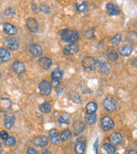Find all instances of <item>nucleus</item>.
Wrapping results in <instances>:
<instances>
[{
  "label": "nucleus",
  "mask_w": 137,
  "mask_h": 154,
  "mask_svg": "<svg viewBox=\"0 0 137 154\" xmlns=\"http://www.w3.org/2000/svg\"><path fill=\"white\" fill-rule=\"evenodd\" d=\"M61 40L63 42L70 44H76L79 40V33L77 30L63 29L60 32Z\"/></svg>",
  "instance_id": "nucleus-1"
},
{
  "label": "nucleus",
  "mask_w": 137,
  "mask_h": 154,
  "mask_svg": "<svg viewBox=\"0 0 137 154\" xmlns=\"http://www.w3.org/2000/svg\"><path fill=\"white\" fill-rule=\"evenodd\" d=\"M95 60L98 65V69H99V74L103 76H108L111 71V65L107 60V58H106L104 56H99Z\"/></svg>",
  "instance_id": "nucleus-2"
},
{
  "label": "nucleus",
  "mask_w": 137,
  "mask_h": 154,
  "mask_svg": "<svg viewBox=\"0 0 137 154\" xmlns=\"http://www.w3.org/2000/svg\"><path fill=\"white\" fill-rule=\"evenodd\" d=\"M118 101L111 97H107L103 101V107L106 110L109 112H113L117 110L118 108Z\"/></svg>",
  "instance_id": "nucleus-3"
},
{
  "label": "nucleus",
  "mask_w": 137,
  "mask_h": 154,
  "mask_svg": "<svg viewBox=\"0 0 137 154\" xmlns=\"http://www.w3.org/2000/svg\"><path fill=\"white\" fill-rule=\"evenodd\" d=\"M81 65L86 70H93L95 69L97 63L96 60L92 57H85L81 61Z\"/></svg>",
  "instance_id": "nucleus-4"
},
{
  "label": "nucleus",
  "mask_w": 137,
  "mask_h": 154,
  "mask_svg": "<svg viewBox=\"0 0 137 154\" xmlns=\"http://www.w3.org/2000/svg\"><path fill=\"white\" fill-rule=\"evenodd\" d=\"M3 45H4V46H5L7 49L10 50V51H17V50H18V47H19V43H18V41H17L15 39H14V38H10V37H7V38L4 39V40H3Z\"/></svg>",
  "instance_id": "nucleus-5"
},
{
  "label": "nucleus",
  "mask_w": 137,
  "mask_h": 154,
  "mask_svg": "<svg viewBox=\"0 0 137 154\" xmlns=\"http://www.w3.org/2000/svg\"><path fill=\"white\" fill-rule=\"evenodd\" d=\"M39 90L42 95H49L51 91V83L48 80H42L39 84Z\"/></svg>",
  "instance_id": "nucleus-6"
},
{
  "label": "nucleus",
  "mask_w": 137,
  "mask_h": 154,
  "mask_svg": "<svg viewBox=\"0 0 137 154\" xmlns=\"http://www.w3.org/2000/svg\"><path fill=\"white\" fill-rule=\"evenodd\" d=\"M100 124H101L102 129H104L105 131H109L112 129L115 125L114 121L110 117H104L100 121Z\"/></svg>",
  "instance_id": "nucleus-7"
},
{
  "label": "nucleus",
  "mask_w": 137,
  "mask_h": 154,
  "mask_svg": "<svg viewBox=\"0 0 137 154\" xmlns=\"http://www.w3.org/2000/svg\"><path fill=\"white\" fill-rule=\"evenodd\" d=\"M63 76V72L60 69H55L52 73H51V80L54 87H56L58 85H59V81Z\"/></svg>",
  "instance_id": "nucleus-8"
},
{
  "label": "nucleus",
  "mask_w": 137,
  "mask_h": 154,
  "mask_svg": "<svg viewBox=\"0 0 137 154\" xmlns=\"http://www.w3.org/2000/svg\"><path fill=\"white\" fill-rule=\"evenodd\" d=\"M15 117L12 113H7L4 115L3 117V123H4V127L8 129L12 128V127L15 125Z\"/></svg>",
  "instance_id": "nucleus-9"
},
{
  "label": "nucleus",
  "mask_w": 137,
  "mask_h": 154,
  "mask_svg": "<svg viewBox=\"0 0 137 154\" xmlns=\"http://www.w3.org/2000/svg\"><path fill=\"white\" fill-rule=\"evenodd\" d=\"M86 149V140L84 137H81L77 139L75 146V152L76 154H83Z\"/></svg>",
  "instance_id": "nucleus-10"
},
{
  "label": "nucleus",
  "mask_w": 137,
  "mask_h": 154,
  "mask_svg": "<svg viewBox=\"0 0 137 154\" xmlns=\"http://www.w3.org/2000/svg\"><path fill=\"white\" fill-rule=\"evenodd\" d=\"M26 26H27L28 29L30 31V32H32V33H36L38 31V29H39V23L33 17L28 18L26 20Z\"/></svg>",
  "instance_id": "nucleus-11"
},
{
  "label": "nucleus",
  "mask_w": 137,
  "mask_h": 154,
  "mask_svg": "<svg viewBox=\"0 0 137 154\" xmlns=\"http://www.w3.org/2000/svg\"><path fill=\"white\" fill-rule=\"evenodd\" d=\"M28 49L31 54L34 57H40L42 55L43 52V48L38 44H31L29 46Z\"/></svg>",
  "instance_id": "nucleus-12"
},
{
  "label": "nucleus",
  "mask_w": 137,
  "mask_h": 154,
  "mask_svg": "<svg viewBox=\"0 0 137 154\" xmlns=\"http://www.w3.org/2000/svg\"><path fill=\"white\" fill-rule=\"evenodd\" d=\"M12 105L11 100L7 98H0V111L7 112Z\"/></svg>",
  "instance_id": "nucleus-13"
},
{
  "label": "nucleus",
  "mask_w": 137,
  "mask_h": 154,
  "mask_svg": "<svg viewBox=\"0 0 137 154\" xmlns=\"http://www.w3.org/2000/svg\"><path fill=\"white\" fill-rule=\"evenodd\" d=\"M118 51L122 57H129L133 51V47L130 45H122L118 47Z\"/></svg>",
  "instance_id": "nucleus-14"
},
{
  "label": "nucleus",
  "mask_w": 137,
  "mask_h": 154,
  "mask_svg": "<svg viewBox=\"0 0 137 154\" xmlns=\"http://www.w3.org/2000/svg\"><path fill=\"white\" fill-rule=\"evenodd\" d=\"M33 144L39 147H44L48 144V137L46 135H39L33 139Z\"/></svg>",
  "instance_id": "nucleus-15"
},
{
  "label": "nucleus",
  "mask_w": 137,
  "mask_h": 154,
  "mask_svg": "<svg viewBox=\"0 0 137 154\" xmlns=\"http://www.w3.org/2000/svg\"><path fill=\"white\" fill-rule=\"evenodd\" d=\"M122 135L120 133H118V132H114L112 133L110 136H109V140H110V143L112 145V146H118L119 145L121 142H122Z\"/></svg>",
  "instance_id": "nucleus-16"
},
{
  "label": "nucleus",
  "mask_w": 137,
  "mask_h": 154,
  "mask_svg": "<svg viewBox=\"0 0 137 154\" xmlns=\"http://www.w3.org/2000/svg\"><path fill=\"white\" fill-rule=\"evenodd\" d=\"M79 51V46L76 45V44H70V45H67L63 48V54L64 55H73V54H76V52Z\"/></svg>",
  "instance_id": "nucleus-17"
},
{
  "label": "nucleus",
  "mask_w": 137,
  "mask_h": 154,
  "mask_svg": "<svg viewBox=\"0 0 137 154\" xmlns=\"http://www.w3.org/2000/svg\"><path fill=\"white\" fill-rule=\"evenodd\" d=\"M106 10L110 15H117L120 13V8L113 3H108L106 4Z\"/></svg>",
  "instance_id": "nucleus-18"
},
{
  "label": "nucleus",
  "mask_w": 137,
  "mask_h": 154,
  "mask_svg": "<svg viewBox=\"0 0 137 154\" xmlns=\"http://www.w3.org/2000/svg\"><path fill=\"white\" fill-rule=\"evenodd\" d=\"M85 128H86V125H85V123H83V122H81V121L76 122V123H74L73 127H72L73 133H74L76 135H78L81 134V133L84 131Z\"/></svg>",
  "instance_id": "nucleus-19"
},
{
  "label": "nucleus",
  "mask_w": 137,
  "mask_h": 154,
  "mask_svg": "<svg viewBox=\"0 0 137 154\" xmlns=\"http://www.w3.org/2000/svg\"><path fill=\"white\" fill-rule=\"evenodd\" d=\"M12 69H13V70L15 71V73H17V74H22L26 70L24 63L21 61L14 62L13 64H12Z\"/></svg>",
  "instance_id": "nucleus-20"
},
{
  "label": "nucleus",
  "mask_w": 137,
  "mask_h": 154,
  "mask_svg": "<svg viewBox=\"0 0 137 154\" xmlns=\"http://www.w3.org/2000/svg\"><path fill=\"white\" fill-rule=\"evenodd\" d=\"M3 28L4 33H7V34L10 35V36L15 35V34H16V33H17L16 28H15L14 25H12V24H10V23H9V22H5V23L3 24Z\"/></svg>",
  "instance_id": "nucleus-21"
},
{
  "label": "nucleus",
  "mask_w": 137,
  "mask_h": 154,
  "mask_svg": "<svg viewBox=\"0 0 137 154\" xmlns=\"http://www.w3.org/2000/svg\"><path fill=\"white\" fill-rule=\"evenodd\" d=\"M51 63H52V61L51 58H47V57H44V58H41L40 60H39V65L44 69H48L51 68Z\"/></svg>",
  "instance_id": "nucleus-22"
},
{
  "label": "nucleus",
  "mask_w": 137,
  "mask_h": 154,
  "mask_svg": "<svg viewBox=\"0 0 137 154\" xmlns=\"http://www.w3.org/2000/svg\"><path fill=\"white\" fill-rule=\"evenodd\" d=\"M106 57L108 58L109 60L113 62H116L118 60V53L117 52V51L113 50V49H108L106 50Z\"/></svg>",
  "instance_id": "nucleus-23"
},
{
  "label": "nucleus",
  "mask_w": 137,
  "mask_h": 154,
  "mask_svg": "<svg viewBox=\"0 0 137 154\" xmlns=\"http://www.w3.org/2000/svg\"><path fill=\"white\" fill-rule=\"evenodd\" d=\"M0 59L2 62H7L10 59V53L6 48H0Z\"/></svg>",
  "instance_id": "nucleus-24"
},
{
  "label": "nucleus",
  "mask_w": 137,
  "mask_h": 154,
  "mask_svg": "<svg viewBox=\"0 0 137 154\" xmlns=\"http://www.w3.org/2000/svg\"><path fill=\"white\" fill-rule=\"evenodd\" d=\"M85 122L88 125H92L97 122V116L95 113L93 114H88L85 117Z\"/></svg>",
  "instance_id": "nucleus-25"
},
{
  "label": "nucleus",
  "mask_w": 137,
  "mask_h": 154,
  "mask_svg": "<svg viewBox=\"0 0 137 154\" xmlns=\"http://www.w3.org/2000/svg\"><path fill=\"white\" fill-rule=\"evenodd\" d=\"M71 136V132L69 129H63L61 133L59 134V139L60 141H66Z\"/></svg>",
  "instance_id": "nucleus-26"
},
{
  "label": "nucleus",
  "mask_w": 137,
  "mask_h": 154,
  "mask_svg": "<svg viewBox=\"0 0 137 154\" xmlns=\"http://www.w3.org/2000/svg\"><path fill=\"white\" fill-rule=\"evenodd\" d=\"M97 109H98V105L94 102H89L86 105V110H87L88 114H93V113H95L96 110H97Z\"/></svg>",
  "instance_id": "nucleus-27"
},
{
  "label": "nucleus",
  "mask_w": 137,
  "mask_h": 154,
  "mask_svg": "<svg viewBox=\"0 0 137 154\" xmlns=\"http://www.w3.org/2000/svg\"><path fill=\"white\" fill-rule=\"evenodd\" d=\"M103 149L106 150L108 154H114L116 153V148L114 147V146H112L111 144H109V143L103 144Z\"/></svg>",
  "instance_id": "nucleus-28"
},
{
  "label": "nucleus",
  "mask_w": 137,
  "mask_h": 154,
  "mask_svg": "<svg viewBox=\"0 0 137 154\" xmlns=\"http://www.w3.org/2000/svg\"><path fill=\"white\" fill-rule=\"evenodd\" d=\"M40 110L41 111V112H43V113H47V112H49V111H51V105H50V103H48V102H44L43 104H41L40 105Z\"/></svg>",
  "instance_id": "nucleus-29"
},
{
  "label": "nucleus",
  "mask_w": 137,
  "mask_h": 154,
  "mask_svg": "<svg viewBox=\"0 0 137 154\" xmlns=\"http://www.w3.org/2000/svg\"><path fill=\"white\" fill-rule=\"evenodd\" d=\"M94 33H95V28H89V29L85 31L83 34H84L85 38H87V39H88V40H89V39H90V40H92V39L95 38Z\"/></svg>",
  "instance_id": "nucleus-30"
},
{
  "label": "nucleus",
  "mask_w": 137,
  "mask_h": 154,
  "mask_svg": "<svg viewBox=\"0 0 137 154\" xmlns=\"http://www.w3.org/2000/svg\"><path fill=\"white\" fill-rule=\"evenodd\" d=\"M121 39H122V36H121L120 33H117L116 35H114L113 38H111V46H117V45H118L119 42L121 41Z\"/></svg>",
  "instance_id": "nucleus-31"
},
{
  "label": "nucleus",
  "mask_w": 137,
  "mask_h": 154,
  "mask_svg": "<svg viewBox=\"0 0 137 154\" xmlns=\"http://www.w3.org/2000/svg\"><path fill=\"white\" fill-rule=\"evenodd\" d=\"M76 8H77V10H78L80 12H86V11L88 10V4H87L86 2H82V3H76Z\"/></svg>",
  "instance_id": "nucleus-32"
},
{
  "label": "nucleus",
  "mask_w": 137,
  "mask_h": 154,
  "mask_svg": "<svg viewBox=\"0 0 137 154\" xmlns=\"http://www.w3.org/2000/svg\"><path fill=\"white\" fill-rule=\"evenodd\" d=\"M58 122L62 124H68L70 122V115L69 114H62L58 118Z\"/></svg>",
  "instance_id": "nucleus-33"
},
{
  "label": "nucleus",
  "mask_w": 137,
  "mask_h": 154,
  "mask_svg": "<svg viewBox=\"0 0 137 154\" xmlns=\"http://www.w3.org/2000/svg\"><path fill=\"white\" fill-rule=\"evenodd\" d=\"M4 144L8 146H13L15 144V138L14 136H10L8 137L6 140H4Z\"/></svg>",
  "instance_id": "nucleus-34"
},
{
  "label": "nucleus",
  "mask_w": 137,
  "mask_h": 154,
  "mask_svg": "<svg viewBox=\"0 0 137 154\" xmlns=\"http://www.w3.org/2000/svg\"><path fill=\"white\" fill-rule=\"evenodd\" d=\"M39 9H40V10L41 12H43V13H45V14H50V13H51V9H50V7H48L45 3H41V4L40 5Z\"/></svg>",
  "instance_id": "nucleus-35"
},
{
  "label": "nucleus",
  "mask_w": 137,
  "mask_h": 154,
  "mask_svg": "<svg viewBox=\"0 0 137 154\" xmlns=\"http://www.w3.org/2000/svg\"><path fill=\"white\" fill-rule=\"evenodd\" d=\"M68 96H69L74 102H76V103H80V102H81V100H80V96H79L78 94L75 93V92H70Z\"/></svg>",
  "instance_id": "nucleus-36"
},
{
  "label": "nucleus",
  "mask_w": 137,
  "mask_h": 154,
  "mask_svg": "<svg viewBox=\"0 0 137 154\" xmlns=\"http://www.w3.org/2000/svg\"><path fill=\"white\" fill-rule=\"evenodd\" d=\"M50 141L51 142L52 145H58L60 142V139L58 135H55V136H50Z\"/></svg>",
  "instance_id": "nucleus-37"
},
{
  "label": "nucleus",
  "mask_w": 137,
  "mask_h": 154,
  "mask_svg": "<svg viewBox=\"0 0 137 154\" xmlns=\"http://www.w3.org/2000/svg\"><path fill=\"white\" fill-rule=\"evenodd\" d=\"M15 9H13V8H11V7L7 8V9L5 10V11H4V15H7V16L13 15H15Z\"/></svg>",
  "instance_id": "nucleus-38"
},
{
  "label": "nucleus",
  "mask_w": 137,
  "mask_h": 154,
  "mask_svg": "<svg viewBox=\"0 0 137 154\" xmlns=\"http://www.w3.org/2000/svg\"><path fill=\"white\" fill-rule=\"evenodd\" d=\"M8 137H9V136H8V133H7L6 131L2 130V131L0 132V138L2 139L3 140H6Z\"/></svg>",
  "instance_id": "nucleus-39"
},
{
  "label": "nucleus",
  "mask_w": 137,
  "mask_h": 154,
  "mask_svg": "<svg viewBox=\"0 0 137 154\" xmlns=\"http://www.w3.org/2000/svg\"><path fill=\"white\" fill-rule=\"evenodd\" d=\"M98 146H99V140L96 139V141L93 144V151L95 154H98Z\"/></svg>",
  "instance_id": "nucleus-40"
},
{
  "label": "nucleus",
  "mask_w": 137,
  "mask_h": 154,
  "mask_svg": "<svg viewBox=\"0 0 137 154\" xmlns=\"http://www.w3.org/2000/svg\"><path fill=\"white\" fill-rule=\"evenodd\" d=\"M27 154H38V152H37L34 148L29 147V148L28 149V151H27Z\"/></svg>",
  "instance_id": "nucleus-41"
},
{
  "label": "nucleus",
  "mask_w": 137,
  "mask_h": 154,
  "mask_svg": "<svg viewBox=\"0 0 137 154\" xmlns=\"http://www.w3.org/2000/svg\"><path fill=\"white\" fill-rule=\"evenodd\" d=\"M32 10H33V11L34 13H37V12H38V10H39L38 6H37L35 3H32Z\"/></svg>",
  "instance_id": "nucleus-42"
},
{
  "label": "nucleus",
  "mask_w": 137,
  "mask_h": 154,
  "mask_svg": "<svg viewBox=\"0 0 137 154\" xmlns=\"http://www.w3.org/2000/svg\"><path fill=\"white\" fill-rule=\"evenodd\" d=\"M41 154H51V152H50L49 150H47V149H43V150L41 151Z\"/></svg>",
  "instance_id": "nucleus-43"
},
{
  "label": "nucleus",
  "mask_w": 137,
  "mask_h": 154,
  "mask_svg": "<svg viewBox=\"0 0 137 154\" xmlns=\"http://www.w3.org/2000/svg\"><path fill=\"white\" fill-rule=\"evenodd\" d=\"M126 154H137V153L136 150H129V151H127Z\"/></svg>",
  "instance_id": "nucleus-44"
},
{
  "label": "nucleus",
  "mask_w": 137,
  "mask_h": 154,
  "mask_svg": "<svg viewBox=\"0 0 137 154\" xmlns=\"http://www.w3.org/2000/svg\"><path fill=\"white\" fill-rule=\"evenodd\" d=\"M0 154H3V148H2L1 144H0Z\"/></svg>",
  "instance_id": "nucleus-45"
},
{
  "label": "nucleus",
  "mask_w": 137,
  "mask_h": 154,
  "mask_svg": "<svg viewBox=\"0 0 137 154\" xmlns=\"http://www.w3.org/2000/svg\"><path fill=\"white\" fill-rule=\"evenodd\" d=\"M0 62H2V60H1V59H0Z\"/></svg>",
  "instance_id": "nucleus-46"
},
{
  "label": "nucleus",
  "mask_w": 137,
  "mask_h": 154,
  "mask_svg": "<svg viewBox=\"0 0 137 154\" xmlns=\"http://www.w3.org/2000/svg\"><path fill=\"white\" fill-rule=\"evenodd\" d=\"M0 78H1V73H0Z\"/></svg>",
  "instance_id": "nucleus-47"
}]
</instances>
